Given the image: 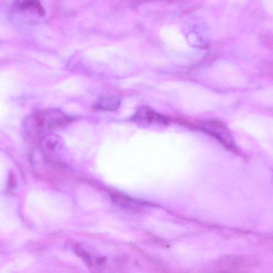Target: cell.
Listing matches in <instances>:
<instances>
[{
    "label": "cell",
    "mask_w": 273,
    "mask_h": 273,
    "mask_svg": "<svg viewBox=\"0 0 273 273\" xmlns=\"http://www.w3.org/2000/svg\"><path fill=\"white\" fill-rule=\"evenodd\" d=\"M133 120L135 121L162 125H167L169 122L167 117L159 114L147 107H142L139 109L133 117Z\"/></svg>",
    "instance_id": "3957f363"
},
{
    "label": "cell",
    "mask_w": 273,
    "mask_h": 273,
    "mask_svg": "<svg viewBox=\"0 0 273 273\" xmlns=\"http://www.w3.org/2000/svg\"><path fill=\"white\" fill-rule=\"evenodd\" d=\"M200 127L203 131L216 138L228 148L233 146V138L229 129L222 123L213 120L201 122Z\"/></svg>",
    "instance_id": "7a4b0ae2"
},
{
    "label": "cell",
    "mask_w": 273,
    "mask_h": 273,
    "mask_svg": "<svg viewBox=\"0 0 273 273\" xmlns=\"http://www.w3.org/2000/svg\"><path fill=\"white\" fill-rule=\"evenodd\" d=\"M121 101L113 96H105L101 97L96 104L99 110L107 111H114L119 108Z\"/></svg>",
    "instance_id": "277c9868"
},
{
    "label": "cell",
    "mask_w": 273,
    "mask_h": 273,
    "mask_svg": "<svg viewBox=\"0 0 273 273\" xmlns=\"http://www.w3.org/2000/svg\"><path fill=\"white\" fill-rule=\"evenodd\" d=\"M73 120L61 111L45 110L31 116L26 121V131L31 137H37L46 130L62 127Z\"/></svg>",
    "instance_id": "6da1fadb"
}]
</instances>
